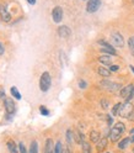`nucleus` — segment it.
Returning a JSON list of instances; mask_svg holds the SVG:
<instances>
[{"label": "nucleus", "instance_id": "30", "mask_svg": "<svg viewBox=\"0 0 134 153\" xmlns=\"http://www.w3.org/2000/svg\"><path fill=\"white\" fill-rule=\"evenodd\" d=\"M18 151H20V153H27L26 147H25V145L22 142H20V145H18Z\"/></svg>", "mask_w": 134, "mask_h": 153}, {"label": "nucleus", "instance_id": "5", "mask_svg": "<svg viewBox=\"0 0 134 153\" xmlns=\"http://www.w3.org/2000/svg\"><path fill=\"white\" fill-rule=\"evenodd\" d=\"M99 45L101 46V52L105 53V54H107V56H117V51L114 50V47L112 45H110L108 42L106 41H99Z\"/></svg>", "mask_w": 134, "mask_h": 153}, {"label": "nucleus", "instance_id": "18", "mask_svg": "<svg viewBox=\"0 0 134 153\" xmlns=\"http://www.w3.org/2000/svg\"><path fill=\"white\" fill-rule=\"evenodd\" d=\"M100 140H101V135H100L99 131H91L90 132V141L92 143H97Z\"/></svg>", "mask_w": 134, "mask_h": 153}, {"label": "nucleus", "instance_id": "7", "mask_svg": "<svg viewBox=\"0 0 134 153\" xmlns=\"http://www.w3.org/2000/svg\"><path fill=\"white\" fill-rule=\"evenodd\" d=\"M102 1L101 0H88V4H86V11L92 14V13H96L100 6H101Z\"/></svg>", "mask_w": 134, "mask_h": 153}, {"label": "nucleus", "instance_id": "10", "mask_svg": "<svg viewBox=\"0 0 134 153\" xmlns=\"http://www.w3.org/2000/svg\"><path fill=\"white\" fill-rule=\"evenodd\" d=\"M63 15H64V11L60 6H55L53 10H52V19L55 24H59L62 22L63 20Z\"/></svg>", "mask_w": 134, "mask_h": 153}, {"label": "nucleus", "instance_id": "45", "mask_svg": "<svg viewBox=\"0 0 134 153\" xmlns=\"http://www.w3.org/2000/svg\"><path fill=\"white\" fill-rule=\"evenodd\" d=\"M106 153H110V152H106Z\"/></svg>", "mask_w": 134, "mask_h": 153}, {"label": "nucleus", "instance_id": "23", "mask_svg": "<svg viewBox=\"0 0 134 153\" xmlns=\"http://www.w3.org/2000/svg\"><path fill=\"white\" fill-rule=\"evenodd\" d=\"M10 93H11V97H14L16 100H21V94H20V91L17 90L16 87H11L10 88Z\"/></svg>", "mask_w": 134, "mask_h": 153}, {"label": "nucleus", "instance_id": "26", "mask_svg": "<svg viewBox=\"0 0 134 153\" xmlns=\"http://www.w3.org/2000/svg\"><path fill=\"white\" fill-rule=\"evenodd\" d=\"M128 47H129L130 54L134 57V37H130L129 40H128Z\"/></svg>", "mask_w": 134, "mask_h": 153}, {"label": "nucleus", "instance_id": "3", "mask_svg": "<svg viewBox=\"0 0 134 153\" xmlns=\"http://www.w3.org/2000/svg\"><path fill=\"white\" fill-rule=\"evenodd\" d=\"M133 94H134V84H128L119 90V97L126 101L133 100Z\"/></svg>", "mask_w": 134, "mask_h": 153}, {"label": "nucleus", "instance_id": "33", "mask_svg": "<svg viewBox=\"0 0 134 153\" xmlns=\"http://www.w3.org/2000/svg\"><path fill=\"white\" fill-rule=\"evenodd\" d=\"M118 69H119V67H118V65H116V64L110 65V71H111V72H117Z\"/></svg>", "mask_w": 134, "mask_h": 153}, {"label": "nucleus", "instance_id": "24", "mask_svg": "<svg viewBox=\"0 0 134 153\" xmlns=\"http://www.w3.org/2000/svg\"><path fill=\"white\" fill-rule=\"evenodd\" d=\"M81 151H82V153H91V145L89 142L84 141L81 143Z\"/></svg>", "mask_w": 134, "mask_h": 153}, {"label": "nucleus", "instance_id": "20", "mask_svg": "<svg viewBox=\"0 0 134 153\" xmlns=\"http://www.w3.org/2000/svg\"><path fill=\"white\" fill-rule=\"evenodd\" d=\"M84 138H85L84 133H81V132H79V131L74 132V142H75V143H82V142H84Z\"/></svg>", "mask_w": 134, "mask_h": 153}, {"label": "nucleus", "instance_id": "42", "mask_svg": "<svg viewBox=\"0 0 134 153\" xmlns=\"http://www.w3.org/2000/svg\"><path fill=\"white\" fill-rule=\"evenodd\" d=\"M132 3H133V4H134V0H132Z\"/></svg>", "mask_w": 134, "mask_h": 153}, {"label": "nucleus", "instance_id": "1", "mask_svg": "<svg viewBox=\"0 0 134 153\" xmlns=\"http://www.w3.org/2000/svg\"><path fill=\"white\" fill-rule=\"evenodd\" d=\"M126 131V125H124L123 122H116L114 123V126L111 128L110 131V140L112 142H118L119 138L122 137V135Z\"/></svg>", "mask_w": 134, "mask_h": 153}, {"label": "nucleus", "instance_id": "9", "mask_svg": "<svg viewBox=\"0 0 134 153\" xmlns=\"http://www.w3.org/2000/svg\"><path fill=\"white\" fill-rule=\"evenodd\" d=\"M4 106H5L7 115H14L16 112V104L11 98H6L4 100Z\"/></svg>", "mask_w": 134, "mask_h": 153}, {"label": "nucleus", "instance_id": "38", "mask_svg": "<svg viewBox=\"0 0 134 153\" xmlns=\"http://www.w3.org/2000/svg\"><path fill=\"white\" fill-rule=\"evenodd\" d=\"M128 120H130V121H134V111L130 114V116L128 117Z\"/></svg>", "mask_w": 134, "mask_h": 153}, {"label": "nucleus", "instance_id": "43", "mask_svg": "<svg viewBox=\"0 0 134 153\" xmlns=\"http://www.w3.org/2000/svg\"><path fill=\"white\" fill-rule=\"evenodd\" d=\"M133 100H134V94H133Z\"/></svg>", "mask_w": 134, "mask_h": 153}, {"label": "nucleus", "instance_id": "41", "mask_svg": "<svg viewBox=\"0 0 134 153\" xmlns=\"http://www.w3.org/2000/svg\"><path fill=\"white\" fill-rule=\"evenodd\" d=\"M129 133H130V135H133V133H134V128H132V130L129 131Z\"/></svg>", "mask_w": 134, "mask_h": 153}, {"label": "nucleus", "instance_id": "29", "mask_svg": "<svg viewBox=\"0 0 134 153\" xmlns=\"http://www.w3.org/2000/svg\"><path fill=\"white\" fill-rule=\"evenodd\" d=\"M79 88L80 89H86V88H88V83H86L84 79H80L79 80Z\"/></svg>", "mask_w": 134, "mask_h": 153}, {"label": "nucleus", "instance_id": "44", "mask_svg": "<svg viewBox=\"0 0 134 153\" xmlns=\"http://www.w3.org/2000/svg\"><path fill=\"white\" fill-rule=\"evenodd\" d=\"M133 153H134V147H133Z\"/></svg>", "mask_w": 134, "mask_h": 153}, {"label": "nucleus", "instance_id": "40", "mask_svg": "<svg viewBox=\"0 0 134 153\" xmlns=\"http://www.w3.org/2000/svg\"><path fill=\"white\" fill-rule=\"evenodd\" d=\"M130 140H132V143L134 142V133H133V135H132V137H130Z\"/></svg>", "mask_w": 134, "mask_h": 153}, {"label": "nucleus", "instance_id": "39", "mask_svg": "<svg viewBox=\"0 0 134 153\" xmlns=\"http://www.w3.org/2000/svg\"><path fill=\"white\" fill-rule=\"evenodd\" d=\"M129 68H130V71H132L133 74H134V67H133V65H129Z\"/></svg>", "mask_w": 134, "mask_h": 153}, {"label": "nucleus", "instance_id": "8", "mask_svg": "<svg viewBox=\"0 0 134 153\" xmlns=\"http://www.w3.org/2000/svg\"><path fill=\"white\" fill-rule=\"evenodd\" d=\"M101 87H103V88H106L107 90H110V91H118V90H121L122 89V85L121 84H118V83H112V82H108V80H102L101 83Z\"/></svg>", "mask_w": 134, "mask_h": 153}, {"label": "nucleus", "instance_id": "14", "mask_svg": "<svg viewBox=\"0 0 134 153\" xmlns=\"http://www.w3.org/2000/svg\"><path fill=\"white\" fill-rule=\"evenodd\" d=\"M44 153H54V146H53V140L52 138H47L46 140Z\"/></svg>", "mask_w": 134, "mask_h": 153}, {"label": "nucleus", "instance_id": "19", "mask_svg": "<svg viewBox=\"0 0 134 153\" xmlns=\"http://www.w3.org/2000/svg\"><path fill=\"white\" fill-rule=\"evenodd\" d=\"M97 73H99V75L103 76V78H108L112 72L110 69H107V68H105V67H100V68L97 69Z\"/></svg>", "mask_w": 134, "mask_h": 153}, {"label": "nucleus", "instance_id": "21", "mask_svg": "<svg viewBox=\"0 0 134 153\" xmlns=\"http://www.w3.org/2000/svg\"><path fill=\"white\" fill-rule=\"evenodd\" d=\"M6 146H7V149L10 151V153H17V147H16V143H15L13 140L7 141Z\"/></svg>", "mask_w": 134, "mask_h": 153}, {"label": "nucleus", "instance_id": "6", "mask_svg": "<svg viewBox=\"0 0 134 153\" xmlns=\"http://www.w3.org/2000/svg\"><path fill=\"white\" fill-rule=\"evenodd\" d=\"M111 43L113 47H118V48H122L124 46V40L123 36L119 32H113L111 35Z\"/></svg>", "mask_w": 134, "mask_h": 153}, {"label": "nucleus", "instance_id": "12", "mask_svg": "<svg viewBox=\"0 0 134 153\" xmlns=\"http://www.w3.org/2000/svg\"><path fill=\"white\" fill-rule=\"evenodd\" d=\"M57 32H58L59 37H62V38H68L71 35V30H70L68 26H65V25L59 26L58 30H57Z\"/></svg>", "mask_w": 134, "mask_h": 153}, {"label": "nucleus", "instance_id": "17", "mask_svg": "<svg viewBox=\"0 0 134 153\" xmlns=\"http://www.w3.org/2000/svg\"><path fill=\"white\" fill-rule=\"evenodd\" d=\"M65 137H66V143H68V146H71L73 142H74V132H73V130H70V128L66 130Z\"/></svg>", "mask_w": 134, "mask_h": 153}, {"label": "nucleus", "instance_id": "15", "mask_svg": "<svg viewBox=\"0 0 134 153\" xmlns=\"http://www.w3.org/2000/svg\"><path fill=\"white\" fill-rule=\"evenodd\" d=\"M99 62L101 64H105V65H112V59H111V57L107 56V54H102L99 57Z\"/></svg>", "mask_w": 134, "mask_h": 153}, {"label": "nucleus", "instance_id": "22", "mask_svg": "<svg viewBox=\"0 0 134 153\" xmlns=\"http://www.w3.org/2000/svg\"><path fill=\"white\" fill-rule=\"evenodd\" d=\"M121 108H122V102L114 104V105H113V108H112V110H111V115H112V116H116V115H118Z\"/></svg>", "mask_w": 134, "mask_h": 153}, {"label": "nucleus", "instance_id": "11", "mask_svg": "<svg viewBox=\"0 0 134 153\" xmlns=\"http://www.w3.org/2000/svg\"><path fill=\"white\" fill-rule=\"evenodd\" d=\"M0 17L4 22H9L11 20V15L7 11V5L6 4H1L0 5Z\"/></svg>", "mask_w": 134, "mask_h": 153}, {"label": "nucleus", "instance_id": "27", "mask_svg": "<svg viewBox=\"0 0 134 153\" xmlns=\"http://www.w3.org/2000/svg\"><path fill=\"white\" fill-rule=\"evenodd\" d=\"M63 151V146H62V142L58 141L55 143V146H54V153H62Z\"/></svg>", "mask_w": 134, "mask_h": 153}, {"label": "nucleus", "instance_id": "28", "mask_svg": "<svg viewBox=\"0 0 134 153\" xmlns=\"http://www.w3.org/2000/svg\"><path fill=\"white\" fill-rule=\"evenodd\" d=\"M40 111H41V114L43 115V116H48V115H49V110L47 109L46 106H43V105H42V106H40Z\"/></svg>", "mask_w": 134, "mask_h": 153}, {"label": "nucleus", "instance_id": "16", "mask_svg": "<svg viewBox=\"0 0 134 153\" xmlns=\"http://www.w3.org/2000/svg\"><path fill=\"white\" fill-rule=\"evenodd\" d=\"M129 143H132L130 137H126V138H123V140H121V141H119V143H118V148H119V149H126V148L129 146Z\"/></svg>", "mask_w": 134, "mask_h": 153}, {"label": "nucleus", "instance_id": "13", "mask_svg": "<svg viewBox=\"0 0 134 153\" xmlns=\"http://www.w3.org/2000/svg\"><path fill=\"white\" fill-rule=\"evenodd\" d=\"M107 145H108V140H107L106 137H102V138L96 143V149H97V152H99V153H102L105 149H106Z\"/></svg>", "mask_w": 134, "mask_h": 153}, {"label": "nucleus", "instance_id": "2", "mask_svg": "<svg viewBox=\"0 0 134 153\" xmlns=\"http://www.w3.org/2000/svg\"><path fill=\"white\" fill-rule=\"evenodd\" d=\"M51 84H52V78H51V74L48 72H44L41 78H40V89L42 91H48L51 88Z\"/></svg>", "mask_w": 134, "mask_h": 153}, {"label": "nucleus", "instance_id": "4", "mask_svg": "<svg viewBox=\"0 0 134 153\" xmlns=\"http://www.w3.org/2000/svg\"><path fill=\"white\" fill-rule=\"evenodd\" d=\"M134 111V106L130 101H126L124 104H122V108L119 110V116L123 119H128L130 116V114Z\"/></svg>", "mask_w": 134, "mask_h": 153}, {"label": "nucleus", "instance_id": "35", "mask_svg": "<svg viewBox=\"0 0 134 153\" xmlns=\"http://www.w3.org/2000/svg\"><path fill=\"white\" fill-rule=\"evenodd\" d=\"M62 153H73V152H71L70 147H63V151H62Z\"/></svg>", "mask_w": 134, "mask_h": 153}, {"label": "nucleus", "instance_id": "32", "mask_svg": "<svg viewBox=\"0 0 134 153\" xmlns=\"http://www.w3.org/2000/svg\"><path fill=\"white\" fill-rule=\"evenodd\" d=\"M107 123H108V126H112V123H113V116L112 115H107Z\"/></svg>", "mask_w": 134, "mask_h": 153}, {"label": "nucleus", "instance_id": "25", "mask_svg": "<svg viewBox=\"0 0 134 153\" xmlns=\"http://www.w3.org/2000/svg\"><path fill=\"white\" fill-rule=\"evenodd\" d=\"M28 153H38V143L37 141H33L30 146V152Z\"/></svg>", "mask_w": 134, "mask_h": 153}, {"label": "nucleus", "instance_id": "31", "mask_svg": "<svg viewBox=\"0 0 134 153\" xmlns=\"http://www.w3.org/2000/svg\"><path fill=\"white\" fill-rule=\"evenodd\" d=\"M101 106H102V109H107L108 108V100L107 99H102L101 100Z\"/></svg>", "mask_w": 134, "mask_h": 153}, {"label": "nucleus", "instance_id": "36", "mask_svg": "<svg viewBox=\"0 0 134 153\" xmlns=\"http://www.w3.org/2000/svg\"><path fill=\"white\" fill-rule=\"evenodd\" d=\"M4 51H5V48H4V45L0 42V56H1L3 53H4Z\"/></svg>", "mask_w": 134, "mask_h": 153}, {"label": "nucleus", "instance_id": "37", "mask_svg": "<svg viewBox=\"0 0 134 153\" xmlns=\"http://www.w3.org/2000/svg\"><path fill=\"white\" fill-rule=\"evenodd\" d=\"M27 3L30 4V5H35L37 3V0H27Z\"/></svg>", "mask_w": 134, "mask_h": 153}, {"label": "nucleus", "instance_id": "34", "mask_svg": "<svg viewBox=\"0 0 134 153\" xmlns=\"http://www.w3.org/2000/svg\"><path fill=\"white\" fill-rule=\"evenodd\" d=\"M0 99H3V100L6 99L5 98V90H4V88H0Z\"/></svg>", "mask_w": 134, "mask_h": 153}]
</instances>
